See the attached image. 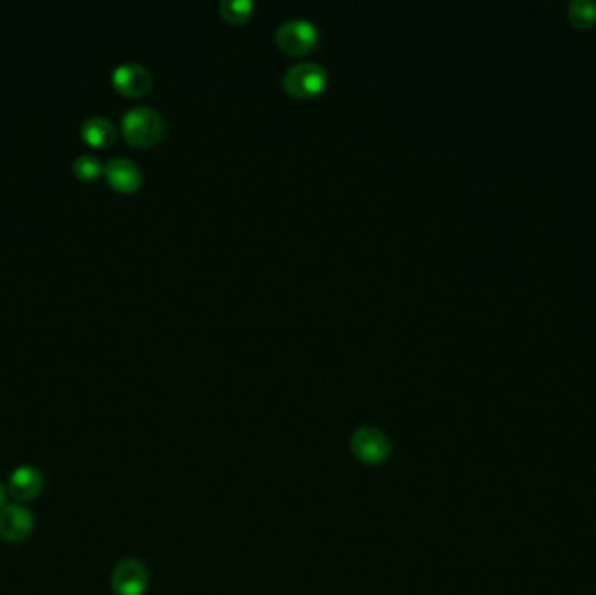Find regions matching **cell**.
Returning a JSON list of instances; mask_svg holds the SVG:
<instances>
[{
    "instance_id": "11",
    "label": "cell",
    "mask_w": 596,
    "mask_h": 595,
    "mask_svg": "<svg viewBox=\"0 0 596 595\" xmlns=\"http://www.w3.org/2000/svg\"><path fill=\"white\" fill-rule=\"evenodd\" d=\"M255 4L251 0H221V16L234 24H241L249 20Z\"/></svg>"
},
{
    "instance_id": "8",
    "label": "cell",
    "mask_w": 596,
    "mask_h": 595,
    "mask_svg": "<svg viewBox=\"0 0 596 595\" xmlns=\"http://www.w3.org/2000/svg\"><path fill=\"white\" fill-rule=\"evenodd\" d=\"M103 171H105V177L112 187L121 192L136 190L143 180V175H142V170L138 168V164L128 158H112L105 164Z\"/></svg>"
},
{
    "instance_id": "6",
    "label": "cell",
    "mask_w": 596,
    "mask_h": 595,
    "mask_svg": "<svg viewBox=\"0 0 596 595\" xmlns=\"http://www.w3.org/2000/svg\"><path fill=\"white\" fill-rule=\"evenodd\" d=\"M34 529V515L20 503L5 504L0 510V538L7 543L24 541Z\"/></svg>"
},
{
    "instance_id": "13",
    "label": "cell",
    "mask_w": 596,
    "mask_h": 595,
    "mask_svg": "<svg viewBox=\"0 0 596 595\" xmlns=\"http://www.w3.org/2000/svg\"><path fill=\"white\" fill-rule=\"evenodd\" d=\"M103 168L105 166L102 164V161L91 154H83L73 161V171L83 180H94L103 171Z\"/></svg>"
},
{
    "instance_id": "12",
    "label": "cell",
    "mask_w": 596,
    "mask_h": 595,
    "mask_svg": "<svg viewBox=\"0 0 596 595\" xmlns=\"http://www.w3.org/2000/svg\"><path fill=\"white\" fill-rule=\"evenodd\" d=\"M569 18L579 28H586V26L595 24V0H572L569 4Z\"/></svg>"
},
{
    "instance_id": "14",
    "label": "cell",
    "mask_w": 596,
    "mask_h": 595,
    "mask_svg": "<svg viewBox=\"0 0 596 595\" xmlns=\"http://www.w3.org/2000/svg\"><path fill=\"white\" fill-rule=\"evenodd\" d=\"M7 496H9V489L0 482V510L7 503Z\"/></svg>"
},
{
    "instance_id": "1",
    "label": "cell",
    "mask_w": 596,
    "mask_h": 595,
    "mask_svg": "<svg viewBox=\"0 0 596 595\" xmlns=\"http://www.w3.org/2000/svg\"><path fill=\"white\" fill-rule=\"evenodd\" d=\"M122 133L134 145H152L164 138L166 122L152 107L138 105L122 115Z\"/></svg>"
},
{
    "instance_id": "9",
    "label": "cell",
    "mask_w": 596,
    "mask_h": 595,
    "mask_svg": "<svg viewBox=\"0 0 596 595\" xmlns=\"http://www.w3.org/2000/svg\"><path fill=\"white\" fill-rule=\"evenodd\" d=\"M44 487L43 473L34 466H20L9 477V494L18 502L35 500Z\"/></svg>"
},
{
    "instance_id": "3",
    "label": "cell",
    "mask_w": 596,
    "mask_h": 595,
    "mask_svg": "<svg viewBox=\"0 0 596 595\" xmlns=\"http://www.w3.org/2000/svg\"><path fill=\"white\" fill-rule=\"evenodd\" d=\"M319 30L308 18H289L276 30V44L289 56H300L314 49Z\"/></svg>"
},
{
    "instance_id": "7",
    "label": "cell",
    "mask_w": 596,
    "mask_h": 595,
    "mask_svg": "<svg viewBox=\"0 0 596 595\" xmlns=\"http://www.w3.org/2000/svg\"><path fill=\"white\" fill-rule=\"evenodd\" d=\"M113 86L128 96H142L152 88V73L151 70L140 63L128 62L117 65L112 72Z\"/></svg>"
},
{
    "instance_id": "2",
    "label": "cell",
    "mask_w": 596,
    "mask_h": 595,
    "mask_svg": "<svg viewBox=\"0 0 596 595\" xmlns=\"http://www.w3.org/2000/svg\"><path fill=\"white\" fill-rule=\"evenodd\" d=\"M328 84V72L316 62H300L283 73V88L295 98H312Z\"/></svg>"
},
{
    "instance_id": "10",
    "label": "cell",
    "mask_w": 596,
    "mask_h": 595,
    "mask_svg": "<svg viewBox=\"0 0 596 595\" xmlns=\"http://www.w3.org/2000/svg\"><path fill=\"white\" fill-rule=\"evenodd\" d=\"M81 135L94 147H105L117 137V130L111 119L102 115H93L86 119L81 126Z\"/></svg>"
},
{
    "instance_id": "4",
    "label": "cell",
    "mask_w": 596,
    "mask_h": 595,
    "mask_svg": "<svg viewBox=\"0 0 596 595\" xmlns=\"http://www.w3.org/2000/svg\"><path fill=\"white\" fill-rule=\"evenodd\" d=\"M351 453L363 464H384L391 456V442L376 426H363L351 436Z\"/></svg>"
},
{
    "instance_id": "5",
    "label": "cell",
    "mask_w": 596,
    "mask_h": 595,
    "mask_svg": "<svg viewBox=\"0 0 596 595\" xmlns=\"http://www.w3.org/2000/svg\"><path fill=\"white\" fill-rule=\"evenodd\" d=\"M111 583L115 595H143L149 587V572L140 561L124 559L112 572Z\"/></svg>"
}]
</instances>
